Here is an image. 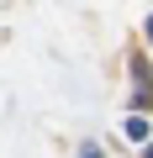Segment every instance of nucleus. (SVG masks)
<instances>
[{
	"mask_svg": "<svg viewBox=\"0 0 153 158\" xmlns=\"http://www.w3.org/2000/svg\"><path fill=\"white\" fill-rule=\"evenodd\" d=\"M132 85H137L132 106H137V111H153V63H148L142 53H132Z\"/></svg>",
	"mask_w": 153,
	"mask_h": 158,
	"instance_id": "1",
	"label": "nucleus"
},
{
	"mask_svg": "<svg viewBox=\"0 0 153 158\" xmlns=\"http://www.w3.org/2000/svg\"><path fill=\"white\" fill-rule=\"evenodd\" d=\"M127 137L132 142H148L153 132H148V116H127Z\"/></svg>",
	"mask_w": 153,
	"mask_h": 158,
	"instance_id": "2",
	"label": "nucleus"
},
{
	"mask_svg": "<svg viewBox=\"0 0 153 158\" xmlns=\"http://www.w3.org/2000/svg\"><path fill=\"white\" fill-rule=\"evenodd\" d=\"M79 158H106V153H100L95 142H85V148H79Z\"/></svg>",
	"mask_w": 153,
	"mask_h": 158,
	"instance_id": "3",
	"label": "nucleus"
},
{
	"mask_svg": "<svg viewBox=\"0 0 153 158\" xmlns=\"http://www.w3.org/2000/svg\"><path fill=\"white\" fill-rule=\"evenodd\" d=\"M148 42H153V16H148Z\"/></svg>",
	"mask_w": 153,
	"mask_h": 158,
	"instance_id": "4",
	"label": "nucleus"
},
{
	"mask_svg": "<svg viewBox=\"0 0 153 158\" xmlns=\"http://www.w3.org/2000/svg\"><path fill=\"white\" fill-rule=\"evenodd\" d=\"M142 158H153V148H142Z\"/></svg>",
	"mask_w": 153,
	"mask_h": 158,
	"instance_id": "5",
	"label": "nucleus"
}]
</instances>
